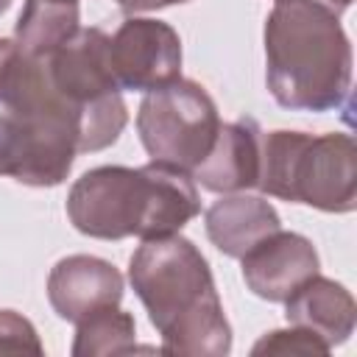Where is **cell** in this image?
I'll list each match as a JSON object with an SVG mask.
<instances>
[{"instance_id": "6da1fadb", "label": "cell", "mask_w": 357, "mask_h": 357, "mask_svg": "<svg viewBox=\"0 0 357 357\" xmlns=\"http://www.w3.org/2000/svg\"><path fill=\"white\" fill-rule=\"evenodd\" d=\"M128 279L162 335V354L223 357L231 351V326L209 262L192 240L178 231L142 240L131 254Z\"/></svg>"}, {"instance_id": "7a4b0ae2", "label": "cell", "mask_w": 357, "mask_h": 357, "mask_svg": "<svg viewBox=\"0 0 357 357\" xmlns=\"http://www.w3.org/2000/svg\"><path fill=\"white\" fill-rule=\"evenodd\" d=\"M198 212L201 198L192 176L153 159L142 167H92L67 195L70 223L98 240L176 234Z\"/></svg>"}, {"instance_id": "3957f363", "label": "cell", "mask_w": 357, "mask_h": 357, "mask_svg": "<svg viewBox=\"0 0 357 357\" xmlns=\"http://www.w3.org/2000/svg\"><path fill=\"white\" fill-rule=\"evenodd\" d=\"M265 81L296 112H332L351 92V45L340 17L318 0H276L265 20Z\"/></svg>"}, {"instance_id": "277c9868", "label": "cell", "mask_w": 357, "mask_h": 357, "mask_svg": "<svg viewBox=\"0 0 357 357\" xmlns=\"http://www.w3.org/2000/svg\"><path fill=\"white\" fill-rule=\"evenodd\" d=\"M78 153V112L50 86L45 61L14 47L0 73V176L28 187H56Z\"/></svg>"}, {"instance_id": "5b68a950", "label": "cell", "mask_w": 357, "mask_h": 357, "mask_svg": "<svg viewBox=\"0 0 357 357\" xmlns=\"http://www.w3.org/2000/svg\"><path fill=\"white\" fill-rule=\"evenodd\" d=\"M257 187L287 204L351 212L357 206V145L349 134L268 131L259 142Z\"/></svg>"}, {"instance_id": "8992f818", "label": "cell", "mask_w": 357, "mask_h": 357, "mask_svg": "<svg viewBox=\"0 0 357 357\" xmlns=\"http://www.w3.org/2000/svg\"><path fill=\"white\" fill-rule=\"evenodd\" d=\"M42 61L50 86L78 112L81 153L114 145L128 112L112 75L109 36L100 28H81Z\"/></svg>"}, {"instance_id": "52a82bcc", "label": "cell", "mask_w": 357, "mask_h": 357, "mask_svg": "<svg viewBox=\"0 0 357 357\" xmlns=\"http://www.w3.org/2000/svg\"><path fill=\"white\" fill-rule=\"evenodd\" d=\"M220 114L209 92L187 78L151 89L137 112L142 148L153 162L192 173L215 145Z\"/></svg>"}, {"instance_id": "ba28073f", "label": "cell", "mask_w": 357, "mask_h": 357, "mask_svg": "<svg viewBox=\"0 0 357 357\" xmlns=\"http://www.w3.org/2000/svg\"><path fill=\"white\" fill-rule=\"evenodd\" d=\"M109 64L120 89L151 92L181 78V39L162 20L131 17L109 36Z\"/></svg>"}, {"instance_id": "9c48e42d", "label": "cell", "mask_w": 357, "mask_h": 357, "mask_svg": "<svg viewBox=\"0 0 357 357\" xmlns=\"http://www.w3.org/2000/svg\"><path fill=\"white\" fill-rule=\"evenodd\" d=\"M321 268L315 245L296 231H273L243 257L248 290L265 301H287Z\"/></svg>"}, {"instance_id": "30bf717a", "label": "cell", "mask_w": 357, "mask_h": 357, "mask_svg": "<svg viewBox=\"0 0 357 357\" xmlns=\"http://www.w3.org/2000/svg\"><path fill=\"white\" fill-rule=\"evenodd\" d=\"M123 290L120 271L112 262L89 254L59 259L47 276V301L53 312L70 324H78L84 315L100 307L120 304Z\"/></svg>"}, {"instance_id": "8fae6325", "label": "cell", "mask_w": 357, "mask_h": 357, "mask_svg": "<svg viewBox=\"0 0 357 357\" xmlns=\"http://www.w3.org/2000/svg\"><path fill=\"white\" fill-rule=\"evenodd\" d=\"M259 142H262V131H259L257 120L237 117L234 123H220L212 151L190 173L192 181L218 195L245 192V190L257 187Z\"/></svg>"}, {"instance_id": "7c38bea8", "label": "cell", "mask_w": 357, "mask_h": 357, "mask_svg": "<svg viewBox=\"0 0 357 357\" xmlns=\"http://www.w3.org/2000/svg\"><path fill=\"white\" fill-rule=\"evenodd\" d=\"M284 318L290 326L307 329L335 349L354 332L357 307L340 282L315 273L284 301Z\"/></svg>"}, {"instance_id": "4fadbf2b", "label": "cell", "mask_w": 357, "mask_h": 357, "mask_svg": "<svg viewBox=\"0 0 357 357\" xmlns=\"http://www.w3.org/2000/svg\"><path fill=\"white\" fill-rule=\"evenodd\" d=\"M204 226H206V237L220 254L243 259L254 245H259L265 237L279 231L282 220L265 198L229 192L206 209Z\"/></svg>"}, {"instance_id": "5bb4252c", "label": "cell", "mask_w": 357, "mask_h": 357, "mask_svg": "<svg viewBox=\"0 0 357 357\" xmlns=\"http://www.w3.org/2000/svg\"><path fill=\"white\" fill-rule=\"evenodd\" d=\"M78 31V0H25L14 47L28 59H45Z\"/></svg>"}, {"instance_id": "9a60e30c", "label": "cell", "mask_w": 357, "mask_h": 357, "mask_svg": "<svg viewBox=\"0 0 357 357\" xmlns=\"http://www.w3.org/2000/svg\"><path fill=\"white\" fill-rule=\"evenodd\" d=\"M137 349V324L134 315L114 307H100L84 315L75 324L73 354L98 357V354H128Z\"/></svg>"}, {"instance_id": "2e32d148", "label": "cell", "mask_w": 357, "mask_h": 357, "mask_svg": "<svg viewBox=\"0 0 357 357\" xmlns=\"http://www.w3.org/2000/svg\"><path fill=\"white\" fill-rule=\"evenodd\" d=\"M251 351L254 354H329L332 349L318 335L290 326V329L268 332L265 337L257 340V346Z\"/></svg>"}, {"instance_id": "e0dca14e", "label": "cell", "mask_w": 357, "mask_h": 357, "mask_svg": "<svg viewBox=\"0 0 357 357\" xmlns=\"http://www.w3.org/2000/svg\"><path fill=\"white\" fill-rule=\"evenodd\" d=\"M39 335L33 324L14 312V310H0V354H42Z\"/></svg>"}, {"instance_id": "ac0fdd59", "label": "cell", "mask_w": 357, "mask_h": 357, "mask_svg": "<svg viewBox=\"0 0 357 357\" xmlns=\"http://www.w3.org/2000/svg\"><path fill=\"white\" fill-rule=\"evenodd\" d=\"M176 3H187V0H117V6L126 11H156L165 6H176Z\"/></svg>"}, {"instance_id": "d6986e66", "label": "cell", "mask_w": 357, "mask_h": 357, "mask_svg": "<svg viewBox=\"0 0 357 357\" xmlns=\"http://www.w3.org/2000/svg\"><path fill=\"white\" fill-rule=\"evenodd\" d=\"M11 56H14V39H0V73L8 64Z\"/></svg>"}, {"instance_id": "ffe728a7", "label": "cell", "mask_w": 357, "mask_h": 357, "mask_svg": "<svg viewBox=\"0 0 357 357\" xmlns=\"http://www.w3.org/2000/svg\"><path fill=\"white\" fill-rule=\"evenodd\" d=\"M318 3H324L326 8H332L335 14H340V11H346V8H349L354 0H318Z\"/></svg>"}, {"instance_id": "44dd1931", "label": "cell", "mask_w": 357, "mask_h": 357, "mask_svg": "<svg viewBox=\"0 0 357 357\" xmlns=\"http://www.w3.org/2000/svg\"><path fill=\"white\" fill-rule=\"evenodd\" d=\"M8 6H11V0H0V14H6V11H8Z\"/></svg>"}]
</instances>
